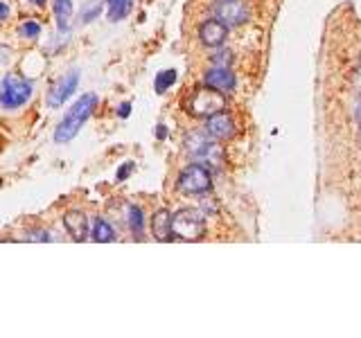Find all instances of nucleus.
<instances>
[{
  "instance_id": "1",
  "label": "nucleus",
  "mask_w": 361,
  "mask_h": 338,
  "mask_svg": "<svg viewBox=\"0 0 361 338\" xmlns=\"http://www.w3.org/2000/svg\"><path fill=\"white\" fill-rule=\"evenodd\" d=\"M95 106H97L95 92H86V95H81L75 104H72V108L63 115V120L57 124V129H54V143H59V145L70 143V140L81 131V127L88 122Z\"/></svg>"
},
{
  "instance_id": "2",
  "label": "nucleus",
  "mask_w": 361,
  "mask_h": 338,
  "mask_svg": "<svg viewBox=\"0 0 361 338\" xmlns=\"http://www.w3.org/2000/svg\"><path fill=\"white\" fill-rule=\"evenodd\" d=\"M174 237L183 241H199L206 234V214L197 208H185L172 214Z\"/></svg>"
},
{
  "instance_id": "3",
  "label": "nucleus",
  "mask_w": 361,
  "mask_h": 338,
  "mask_svg": "<svg viewBox=\"0 0 361 338\" xmlns=\"http://www.w3.org/2000/svg\"><path fill=\"white\" fill-rule=\"evenodd\" d=\"M34 81L18 77V74H7V77L0 81V106L5 108H21L27 104V99L32 97Z\"/></svg>"
},
{
  "instance_id": "4",
  "label": "nucleus",
  "mask_w": 361,
  "mask_h": 338,
  "mask_svg": "<svg viewBox=\"0 0 361 338\" xmlns=\"http://www.w3.org/2000/svg\"><path fill=\"white\" fill-rule=\"evenodd\" d=\"M210 187H212V174L210 169L201 163H194L188 169H183L177 178V190L181 194H190V196L206 194L210 192Z\"/></svg>"
},
{
  "instance_id": "5",
  "label": "nucleus",
  "mask_w": 361,
  "mask_h": 338,
  "mask_svg": "<svg viewBox=\"0 0 361 338\" xmlns=\"http://www.w3.org/2000/svg\"><path fill=\"white\" fill-rule=\"evenodd\" d=\"M226 108V95L219 92L215 88H201L197 90L188 102V111L192 113L194 118H212L215 113Z\"/></svg>"
},
{
  "instance_id": "6",
  "label": "nucleus",
  "mask_w": 361,
  "mask_h": 338,
  "mask_svg": "<svg viewBox=\"0 0 361 338\" xmlns=\"http://www.w3.org/2000/svg\"><path fill=\"white\" fill-rule=\"evenodd\" d=\"M215 18H219L221 23H226L228 27H235V25H244L248 23V18H251V12H248V7L244 3H239V0H228V3H219L215 9Z\"/></svg>"
},
{
  "instance_id": "7",
  "label": "nucleus",
  "mask_w": 361,
  "mask_h": 338,
  "mask_svg": "<svg viewBox=\"0 0 361 338\" xmlns=\"http://www.w3.org/2000/svg\"><path fill=\"white\" fill-rule=\"evenodd\" d=\"M77 83H79V70H70V72L63 74V77L50 88L48 106L50 108H59L63 102H66L72 95V92L77 90Z\"/></svg>"
},
{
  "instance_id": "8",
  "label": "nucleus",
  "mask_w": 361,
  "mask_h": 338,
  "mask_svg": "<svg viewBox=\"0 0 361 338\" xmlns=\"http://www.w3.org/2000/svg\"><path fill=\"white\" fill-rule=\"evenodd\" d=\"M228 36V25L221 23L219 18H210L199 27V39L206 48H221Z\"/></svg>"
},
{
  "instance_id": "9",
  "label": "nucleus",
  "mask_w": 361,
  "mask_h": 338,
  "mask_svg": "<svg viewBox=\"0 0 361 338\" xmlns=\"http://www.w3.org/2000/svg\"><path fill=\"white\" fill-rule=\"evenodd\" d=\"M206 131L215 140H230V138H235L237 127H235V120L230 118L226 111H219L212 118H208Z\"/></svg>"
},
{
  "instance_id": "10",
  "label": "nucleus",
  "mask_w": 361,
  "mask_h": 338,
  "mask_svg": "<svg viewBox=\"0 0 361 338\" xmlns=\"http://www.w3.org/2000/svg\"><path fill=\"white\" fill-rule=\"evenodd\" d=\"M203 83L219 92H230L235 88L237 77L226 68V65H215V68H210L206 74H203Z\"/></svg>"
},
{
  "instance_id": "11",
  "label": "nucleus",
  "mask_w": 361,
  "mask_h": 338,
  "mask_svg": "<svg viewBox=\"0 0 361 338\" xmlns=\"http://www.w3.org/2000/svg\"><path fill=\"white\" fill-rule=\"evenodd\" d=\"M192 158L201 165L206 167H215V169H221V165H224V149H221V145L217 143L215 138L206 140L197 152L192 154Z\"/></svg>"
},
{
  "instance_id": "12",
  "label": "nucleus",
  "mask_w": 361,
  "mask_h": 338,
  "mask_svg": "<svg viewBox=\"0 0 361 338\" xmlns=\"http://www.w3.org/2000/svg\"><path fill=\"white\" fill-rule=\"evenodd\" d=\"M63 225H66L68 234L75 241H86L88 239L90 223H88V217L81 210H70V212L63 214Z\"/></svg>"
},
{
  "instance_id": "13",
  "label": "nucleus",
  "mask_w": 361,
  "mask_h": 338,
  "mask_svg": "<svg viewBox=\"0 0 361 338\" xmlns=\"http://www.w3.org/2000/svg\"><path fill=\"white\" fill-rule=\"evenodd\" d=\"M152 234L156 241H174V230H172V214L168 210H159L152 217Z\"/></svg>"
},
{
  "instance_id": "14",
  "label": "nucleus",
  "mask_w": 361,
  "mask_h": 338,
  "mask_svg": "<svg viewBox=\"0 0 361 338\" xmlns=\"http://www.w3.org/2000/svg\"><path fill=\"white\" fill-rule=\"evenodd\" d=\"M54 18H57L59 32H70L72 27V0H54Z\"/></svg>"
},
{
  "instance_id": "15",
  "label": "nucleus",
  "mask_w": 361,
  "mask_h": 338,
  "mask_svg": "<svg viewBox=\"0 0 361 338\" xmlns=\"http://www.w3.org/2000/svg\"><path fill=\"white\" fill-rule=\"evenodd\" d=\"M134 0H106V16L111 23L125 21V18L131 14Z\"/></svg>"
},
{
  "instance_id": "16",
  "label": "nucleus",
  "mask_w": 361,
  "mask_h": 338,
  "mask_svg": "<svg viewBox=\"0 0 361 338\" xmlns=\"http://www.w3.org/2000/svg\"><path fill=\"white\" fill-rule=\"evenodd\" d=\"M93 241H99V243H109V241H115V230L113 225L104 219H95L93 223Z\"/></svg>"
},
{
  "instance_id": "17",
  "label": "nucleus",
  "mask_w": 361,
  "mask_h": 338,
  "mask_svg": "<svg viewBox=\"0 0 361 338\" xmlns=\"http://www.w3.org/2000/svg\"><path fill=\"white\" fill-rule=\"evenodd\" d=\"M127 221H129V228H131L136 237H141L143 230H145V214L138 205H129L127 208Z\"/></svg>"
},
{
  "instance_id": "18",
  "label": "nucleus",
  "mask_w": 361,
  "mask_h": 338,
  "mask_svg": "<svg viewBox=\"0 0 361 338\" xmlns=\"http://www.w3.org/2000/svg\"><path fill=\"white\" fill-rule=\"evenodd\" d=\"M174 81H177V70H163L159 72V77H156L154 81V90L159 92V95H163V92H168L172 86H174Z\"/></svg>"
},
{
  "instance_id": "19",
  "label": "nucleus",
  "mask_w": 361,
  "mask_h": 338,
  "mask_svg": "<svg viewBox=\"0 0 361 338\" xmlns=\"http://www.w3.org/2000/svg\"><path fill=\"white\" fill-rule=\"evenodd\" d=\"M18 34L25 36V39H36L41 34V25L36 21H25L21 27H18Z\"/></svg>"
},
{
  "instance_id": "20",
  "label": "nucleus",
  "mask_w": 361,
  "mask_h": 338,
  "mask_svg": "<svg viewBox=\"0 0 361 338\" xmlns=\"http://www.w3.org/2000/svg\"><path fill=\"white\" fill-rule=\"evenodd\" d=\"M27 241H54V234L45 230H36V232H30V239Z\"/></svg>"
},
{
  "instance_id": "21",
  "label": "nucleus",
  "mask_w": 361,
  "mask_h": 338,
  "mask_svg": "<svg viewBox=\"0 0 361 338\" xmlns=\"http://www.w3.org/2000/svg\"><path fill=\"white\" fill-rule=\"evenodd\" d=\"M134 172V163H125L122 167H120V172H118V181H125V178Z\"/></svg>"
},
{
  "instance_id": "22",
  "label": "nucleus",
  "mask_w": 361,
  "mask_h": 338,
  "mask_svg": "<svg viewBox=\"0 0 361 338\" xmlns=\"http://www.w3.org/2000/svg\"><path fill=\"white\" fill-rule=\"evenodd\" d=\"M102 12V5H95L93 9H86L84 12V23H88V21H93V18H97V14Z\"/></svg>"
},
{
  "instance_id": "23",
  "label": "nucleus",
  "mask_w": 361,
  "mask_h": 338,
  "mask_svg": "<svg viewBox=\"0 0 361 338\" xmlns=\"http://www.w3.org/2000/svg\"><path fill=\"white\" fill-rule=\"evenodd\" d=\"M129 113H131V104H129V102H125V104H120V106H118V115L122 118V120L129 118Z\"/></svg>"
},
{
  "instance_id": "24",
  "label": "nucleus",
  "mask_w": 361,
  "mask_h": 338,
  "mask_svg": "<svg viewBox=\"0 0 361 338\" xmlns=\"http://www.w3.org/2000/svg\"><path fill=\"white\" fill-rule=\"evenodd\" d=\"M5 18H9V7H7V3L0 0V21H5Z\"/></svg>"
},
{
  "instance_id": "25",
  "label": "nucleus",
  "mask_w": 361,
  "mask_h": 338,
  "mask_svg": "<svg viewBox=\"0 0 361 338\" xmlns=\"http://www.w3.org/2000/svg\"><path fill=\"white\" fill-rule=\"evenodd\" d=\"M165 136H168V129H165V127L161 124L159 129H156V138H159V140H163Z\"/></svg>"
},
{
  "instance_id": "26",
  "label": "nucleus",
  "mask_w": 361,
  "mask_h": 338,
  "mask_svg": "<svg viewBox=\"0 0 361 338\" xmlns=\"http://www.w3.org/2000/svg\"><path fill=\"white\" fill-rule=\"evenodd\" d=\"M30 3H32L34 7H41V5H45V0H30Z\"/></svg>"
},
{
  "instance_id": "27",
  "label": "nucleus",
  "mask_w": 361,
  "mask_h": 338,
  "mask_svg": "<svg viewBox=\"0 0 361 338\" xmlns=\"http://www.w3.org/2000/svg\"><path fill=\"white\" fill-rule=\"evenodd\" d=\"M357 120H359V124H361V102H359V106H357Z\"/></svg>"
},
{
  "instance_id": "28",
  "label": "nucleus",
  "mask_w": 361,
  "mask_h": 338,
  "mask_svg": "<svg viewBox=\"0 0 361 338\" xmlns=\"http://www.w3.org/2000/svg\"><path fill=\"white\" fill-rule=\"evenodd\" d=\"M217 3H228V0H217Z\"/></svg>"
},
{
  "instance_id": "29",
  "label": "nucleus",
  "mask_w": 361,
  "mask_h": 338,
  "mask_svg": "<svg viewBox=\"0 0 361 338\" xmlns=\"http://www.w3.org/2000/svg\"><path fill=\"white\" fill-rule=\"evenodd\" d=\"M359 143H361V131H359Z\"/></svg>"
},
{
  "instance_id": "30",
  "label": "nucleus",
  "mask_w": 361,
  "mask_h": 338,
  "mask_svg": "<svg viewBox=\"0 0 361 338\" xmlns=\"http://www.w3.org/2000/svg\"><path fill=\"white\" fill-rule=\"evenodd\" d=\"M359 68H361V59H359Z\"/></svg>"
}]
</instances>
